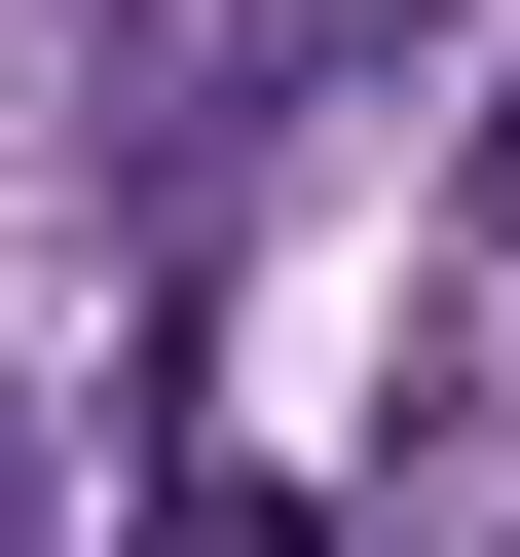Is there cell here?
I'll return each instance as SVG.
<instances>
[{
    "label": "cell",
    "instance_id": "1",
    "mask_svg": "<svg viewBox=\"0 0 520 557\" xmlns=\"http://www.w3.org/2000/svg\"><path fill=\"white\" fill-rule=\"evenodd\" d=\"M483 260H520V75H483Z\"/></svg>",
    "mask_w": 520,
    "mask_h": 557
}]
</instances>
